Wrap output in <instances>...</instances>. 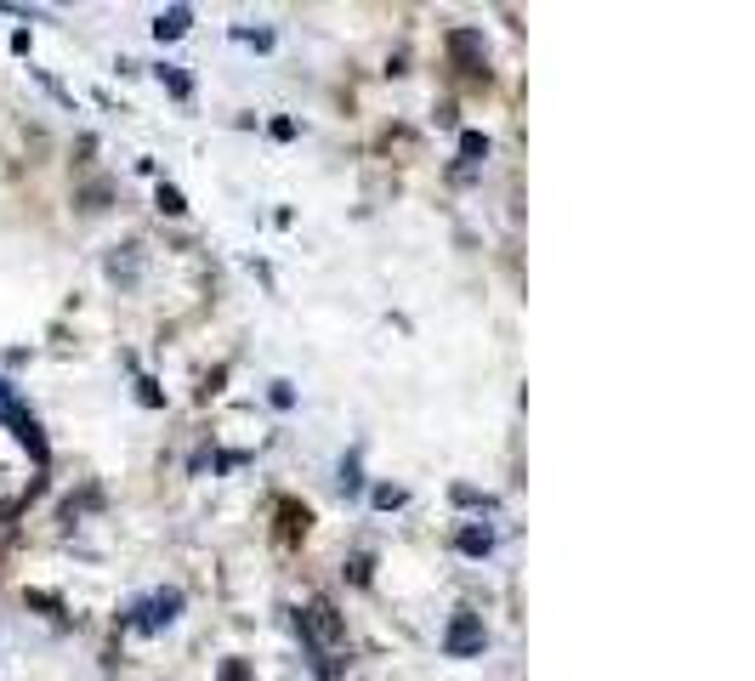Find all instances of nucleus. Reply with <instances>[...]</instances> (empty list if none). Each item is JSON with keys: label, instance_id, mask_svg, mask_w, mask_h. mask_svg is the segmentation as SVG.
Listing matches in <instances>:
<instances>
[{"label": "nucleus", "instance_id": "nucleus-1", "mask_svg": "<svg viewBox=\"0 0 755 681\" xmlns=\"http://www.w3.org/2000/svg\"><path fill=\"white\" fill-rule=\"evenodd\" d=\"M296 625H301V642L313 647V659H335V647L347 642V625H341V613L330 602H307L296 613Z\"/></svg>", "mask_w": 755, "mask_h": 681}, {"label": "nucleus", "instance_id": "nucleus-2", "mask_svg": "<svg viewBox=\"0 0 755 681\" xmlns=\"http://www.w3.org/2000/svg\"><path fill=\"white\" fill-rule=\"evenodd\" d=\"M0 420L12 426V437H18L23 449L35 454V466H46V460H52V449H46V432H40V420L23 409V398H18V386H12V381H0Z\"/></svg>", "mask_w": 755, "mask_h": 681}, {"label": "nucleus", "instance_id": "nucleus-3", "mask_svg": "<svg viewBox=\"0 0 755 681\" xmlns=\"http://www.w3.org/2000/svg\"><path fill=\"white\" fill-rule=\"evenodd\" d=\"M483 642H489V636H483V619H477V613H455V625L443 630V653H449V659H472V653H483Z\"/></svg>", "mask_w": 755, "mask_h": 681}, {"label": "nucleus", "instance_id": "nucleus-4", "mask_svg": "<svg viewBox=\"0 0 755 681\" xmlns=\"http://www.w3.org/2000/svg\"><path fill=\"white\" fill-rule=\"evenodd\" d=\"M131 613H137V619H131L137 630H165L176 613H182V591H159V596H148V602H137Z\"/></svg>", "mask_w": 755, "mask_h": 681}, {"label": "nucleus", "instance_id": "nucleus-5", "mask_svg": "<svg viewBox=\"0 0 755 681\" xmlns=\"http://www.w3.org/2000/svg\"><path fill=\"white\" fill-rule=\"evenodd\" d=\"M449 52L460 57V74H489V57H483L477 29H455V35H449Z\"/></svg>", "mask_w": 755, "mask_h": 681}, {"label": "nucleus", "instance_id": "nucleus-6", "mask_svg": "<svg viewBox=\"0 0 755 681\" xmlns=\"http://www.w3.org/2000/svg\"><path fill=\"white\" fill-rule=\"evenodd\" d=\"M188 23H194V12H188V6H171V12H159L154 18V35L176 40V35H188Z\"/></svg>", "mask_w": 755, "mask_h": 681}, {"label": "nucleus", "instance_id": "nucleus-7", "mask_svg": "<svg viewBox=\"0 0 755 681\" xmlns=\"http://www.w3.org/2000/svg\"><path fill=\"white\" fill-rule=\"evenodd\" d=\"M279 517H284V540H296V534H307V523H313V511L296 506V500H279Z\"/></svg>", "mask_w": 755, "mask_h": 681}, {"label": "nucleus", "instance_id": "nucleus-8", "mask_svg": "<svg viewBox=\"0 0 755 681\" xmlns=\"http://www.w3.org/2000/svg\"><path fill=\"white\" fill-rule=\"evenodd\" d=\"M460 551H466V557H489L494 534H489V528H460Z\"/></svg>", "mask_w": 755, "mask_h": 681}, {"label": "nucleus", "instance_id": "nucleus-9", "mask_svg": "<svg viewBox=\"0 0 755 681\" xmlns=\"http://www.w3.org/2000/svg\"><path fill=\"white\" fill-rule=\"evenodd\" d=\"M159 210H165V216H182V210H188V199H182V193L171 188V182H159V199H154Z\"/></svg>", "mask_w": 755, "mask_h": 681}, {"label": "nucleus", "instance_id": "nucleus-10", "mask_svg": "<svg viewBox=\"0 0 755 681\" xmlns=\"http://www.w3.org/2000/svg\"><path fill=\"white\" fill-rule=\"evenodd\" d=\"M460 154H466V159H489V137L466 131V137H460Z\"/></svg>", "mask_w": 755, "mask_h": 681}, {"label": "nucleus", "instance_id": "nucleus-11", "mask_svg": "<svg viewBox=\"0 0 755 681\" xmlns=\"http://www.w3.org/2000/svg\"><path fill=\"white\" fill-rule=\"evenodd\" d=\"M159 80H165L176 97H188V91H194V86H188V74H176V69H159Z\"/></svg>", "mask_w": 755, "mask_h": 681}, {"label": "nucleus", "instance_id": "nucleus-12", "mask_svg": "<svg viewBox=\"0 0 755 681\" xmlns=\"http://www.w3.org/2000/svg\"><path fill=\"white\" fill-rule=\"evenodd\" d=\"M375 506H404V489H392V483H381V489H375Z\"/></svg>", "mask_w": 755, "mask_h": 681}, {"label": "nucleus", "instance_id": "nucleus-13", "mask_svg": "<svg viewBox=\"0 0 755 681\" xmlns=\"http://www.w3.org/2000/svg\"><path fill=\"white\" fill-rule=\"evenodd\" d=\"M222 681H250L245 659H222Z\"/></svg>", "mask_w": 755, "mask_h": 681}, {"label": "nucleus", "instance_id": "nucleus-14", "mask_svg": "<svg viewBox=\"0 0 755 681\" xmlns=\"http://www.w3.org/2000/svg\"><path fill=\"white\" fill-rule=\"evenodd\" d=\"M273 403H279V409H290V403H296V392H290V381H273Z\"/></svg>", "mask_w": 755, "mask_h": 681}, {"label": "nucleus", "instance_id": "nucleus-15", "mask_svg": "<svg viewBox=\"0 0 755 681\" xmlns=\"http://www.w3.org/2000/svg\"><path fill=\"white\" fill-rule=\"evenodd\" d=\"M352 585H369V557H352Z\"/></svg>", "mask_w": 755, "mask_h": 681}]
</instances>
